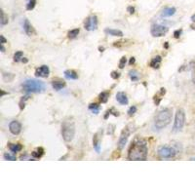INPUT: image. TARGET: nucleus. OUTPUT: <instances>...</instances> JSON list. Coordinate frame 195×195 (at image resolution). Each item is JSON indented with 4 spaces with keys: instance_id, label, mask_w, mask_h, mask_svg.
I'll use <instances>...</instances> for the list:
<instances>
[{
    "instance_id": "nucleus-18",
    "label": "nucleus",
    "mask_w": 195,
    "mask_h": 195,
    "mask_svg": "<svg viewBox=\"0 0 195 195\" xmlns=\"http://www.w3.org/2000/svg\"><path fill=\"white\" fill-rule=\"evenodd\" d=\"M105 33L107 35H111V36H117V37H122L124 34L123 32L119 29H113V28H106L105 29Z\"/></svg>"
},
{
    "instance_id": "nucleus-14",
    "label": "nucleus",
    "mask_w": 195,
    "mask_h": 195,
    "mask_svg": "<svg viewBox=\"0 0 195 195\" xmlns=\"http://www.w3.org/2000/svg\"><path fill=\"white\" fill-rule=\"evenodd\" d=\"M161 63H162V57L161 56H156V57H154L153 59L151 60L149 65H150V68H152L158 69L160 68Z\"/></svg>"
},
{
    "instance_id": "nucleus-39",
    "label": "nucleus",
    "mask_w": 195,
    "mask_h": 195,
    "mask_svg": "<svg viewBox=\"0 0 195 195\" xmlns=\"http://www.w3.org/2000/svg\"><path fill=\"white\" fill-rule=\"evenodd\" d=\"M0 39H1V44H5L6 42H7V40H6V38L4 37L3 35H1V36H0Z\"/></svg>"
},
{
    "instance_id": "nucleus-20",
    "label": "nucleus",
    "mask_w": 195,
    "mask_h": 195,
    "mask_svg": "<svg viewBox=\"0 0 195 195\" xmlns=\"http://www.w3.org/2000/svg\"><path fill=\"white\" fill-rule=\"evenodd\" d=\"M8 147L13 153H17V152H19L23 149V146L20 143H9Z\"/></svg>"
},
{
    "instance_id": "nucleus-2",
    "label": "nucleus",
    "mask_w": 195,
    "mask_h": 195,
    "mask_svg": "<svg viewBox=\"0 0 195 195\" xmlns=\"http://www.w3.org/2000/svg\"><path fill=\"white\" fill-rule=\"evenodd\" d=\"M182 146L180 143H173L171 145H160L157 148V155L161 159H172L180 153Z\"/></svg>"
},
{
    "instance_id": "nucleus-31",
    "label": "nucleus",
    "mask_w": 195,
    "mask_h": 195,
    "mask_svg": "<svg viewBox=\"0 0 195 195\" xmlns=\"http://www.w3.org/2000/svg\"><path fill=\"white\" fill-rule=\"evenodd\" d=\"M3 157H4L5 160H10V161H15V160H17V157H16L15 154H11V153H8V152L4 153Z\"/></svg>"
},
{
    "instance_id": "nucleus-19",
    "label": "nucleus",
    "mask_w": 195,
    "mask_h": 195,
    "mask_svg": "<svg viewBox=\"0 0 195 195\" xmlns=\"http://www.w3.org/2000/svg\"><path fill=\"white\" fill-rule=\"evenodd\" d=\"M64 77L69 80H76L78 79V73L72 69H68L64 71Z\"/></svg>"
},
{
    "instance_id": "nucleus-42",
    "label": "nucleus",
    "mask_w": 195,
    "mask_h": 195,
    "mask_svg": "<svg viewBox=\"0 0 195 195\" xmlns=\"http://www.w3.org/2000/svg\"><path fill=\"white\" fill-rule=\"evenodd\" d=\"M27 154H24V155H22L21 156V159L23 160V159H27Z\"/></svg>"
},
{
    "instance_id": "nucleus-46",
    "label": "nucleus",
    "mask_w": 195,
    "mask_h": 195,
    "mask_svg": "<svg viewBox=\"0 0 195 195\" xmlns=\"http://www.w3.org/2000/svg\"><path fill=\"white\" fill-rule=\"evenodd\" d=\"M6 94H7V93H5L3 90H1V96H2V97H3L4 95H6Z\"/></svg>"
},
{
    "instance_id": "nucleus-1",
    "label": "nucleus",
    "mask_w": 195,
    "mask_h": 195,
    "mask_svg": "<svg viewBox=\"0 0 195 195\" xmlns=\"http://www.w3.org/2000/svg\"><path fill=\"white\" fill-rule=\"evenodd\" d=\"M147 143L143 139H136L128 152V159L134 161H144L147 158Z\"/></svg>"
},
{
    "instance_id": "nucleus-27",
    "label": "nucleus",
    "mask_w": 195,
    "mask_h": 195,
    "mask_svg": "<svg viewBox=\"0 0 195 195\" xmlns=\"http://www.w3.org/2000/svg\"><path fill=\"white\" fill-rule=\"evenodd\" d=\"M189 69L191 71V77H192V81L195 84V62H191L189 64Z\"/></svg>"
},
{
    "instance_id": "nucleus-43",
    "label": "nucleus",
    "mask_w": 195,
    "mask_h": 195,
    "mask_svg": "<svg viewBox=\"0 0 195 195\" xmlns=\"http://www.w3.org/2000/svg\"><path fill=\"white\" fill-rule=\"evenodd\" d=\"M1 52L4 53L5 52V48H4V44H1Z\"/></svg>"
},
{
    "instance_id": "nucleus-9",
    "label": "nucleus",
    "mask_w": 195,
    "mask_h": 195,
    "mask_svg": "<svg viewBox=\"0 0 195 195\" xmlns=\"http://www.w3.org/2000/svg\"><path fill=\"white\" fill-rule=\"evenodd\" d=\"M84 27L88 31H94L98 28V18L97 16H91L87 18L84 23Z\"/></svg>"
},
{
    "instance_id": "nucleus-17",
    "label": "nucleus",
    "mask_w": 195,
    "mask_h": 195,
    "mask_svg": "<svg viewBox=\"0 0 195 195\" xmlns=\"http://www.w3.org/2000/svg\"><path fill=\"white\" fill-rule=\"evenodd\" d=\"M52 87L56 91H60L63 88L65 87V82L60 79H56V80L52 81Z\"/></svg>"
},
{
    "instance_id": "nucleus-22",
    "label": "nucleus",
    "mask_w": 195,
    "mask_h": 195,
    "mask_svg": "<svg viewBox=\"0 0 195 195\" xmlns=\"http://www.w3.org/2000/svg\"><path fill=\"white\" fill-rule=\"evenodd\" d=\"M44 155V148L43 147H38L35 151H33L31 153V156L35 159H38V158H41Z\"/></svg>"
},
{
    "instance_id": "nucleus-11",
    "label": "nucleus",
    "mask_w": 195,
    "mask_h": 195,
    "mask_svg": "<svg viewBox=\"0 0 195 195\" xmlns=\"http://www.w3.org/2000/svg\"><path fill=\"white\" fill-rule=\"evenodd\" d=\"M50 74V68L47 65H41L35 70V76L42 77V78H47Z\"/></svg>"
},
{
    "instance_id": "nucleus-10",
    "label": "nucleus",
    "mask_w": 195,
    "mask_h": 195,
    "mask_svg": "<svg viewBox=\"0 0 195 195\" xmlns=\"http://www.w3.org/2000/svg\"><path fill=\"white\" fill-rule=\"evenodd\" d=\"M9 130L12 134H13V135H15V136L19 135L22 131V124L17 120L11 121L10 124H9Z\"/></svg>"
},
{
    "instance_id": "nucleus-35",
    "label": "nucleus",
    "mask_w": 195,
    "mask_h": 195,
    "mask_svg": "<svg viewBox=\"0 0 195 195\" xmlns=\"http://www.w3.org/2000/svg\"><path fill=\"white\" fill-rule=\"evenodd\" d=\"M107 134L108 135H113L114 134V131H115V125H113V124H110L108 126V128H107Z\"/></svg>"
},
{
    "instance_id": "nucleus-44",
    "label": "nucleus",
    "mask_w": 195,
    "mask_h": 195,
    "mask_svg": "<svg viewBox=\"0 0 195 195\" xmlns=\"http://www.w3.org/2000/svg\"><path fill=\"white\" fill-rule=\"evenodd\" d=\"M99 50H100V52H103L105 51V47H99Z\"/></svg>"
},
{
    "instance_id": "nucleus-16",
    "label": "nucleus",
    "mask_w": 195,
    "mask_h": 195,
    "mask_svg": "<svg viewBox=\"0 0 195 195\" xmlns=\"http://www.w3.org/2000/svg\"><path fill=\"white\" fill-rule=\"evenodd\" d=\"M23 30H24V32H26L28 36H31L33 34V32H34L31 23H29V21L27 19L24 20V23H23Z\"/></svg>"
},
{
    "instance_id": "nucleus-3",
    "label": "nucleus",
    "mask_w": 195,
    "mask_h": 195,
    "mask_svg": "<svg viewBox=\"0 0 195 195\" xmlns=\"http://www.w3.org/2000/svg\"><path fill=\"white\" fill-rule=\"evenodd\" d=\"M172 109L163 108L156 114L154 118V126L158 130H162L166 128L172 121Z\"/></svg>"
},
{
    "instance_id": "nucleus-29",
    "label": "nucleus",
    "mask_w": 195,
    "mask_h": 195,
    "mask_svg": "<svg viewBox=\"0 0 195 195\" xmlns=\"http://www.w3.org/2000/svg\"><path fill=\"white\" fill-rule=\"evenodd\" d=\"M36 1L37 0H28V2L27 4V11H31L34 9L35 5H36Z\"/></svg>"
},
{
    "instance_id": "nucleus-15",
    "label": "nucleus",
    "mask_w": 195,
    "mask_h": 195,
    "mask_svg": "<svg viewBox=\"0 0 195 195\" xmlns=\"http://www.w3.org/2000/svg\"><path fill=\"white\" fill-rule=\"evenodd\" d=\"M176 9L175 7H167L165 8L161 13V17L162 18H168V17H172L176 14Z\"/></svg>"
},
{
    "instance_id": "nucleus-47",
    "label": "nucleus",
    "mask_w": 195,
    "mask_h": 195,
    "mask_svg": "<svg viewBox=\"0 0 195 195\" xmlns=\"http://www.w3.org/2000/svg\"><path fill=\"white\" fill-rule=\"evenodd\" d=\"M165 48H168V42H166V44H165Z\"/></svg>"
},
{
    "instance_id": "nucleus-33",
    "label": "nucleus",
    "mask_w": 195,
    "mask_h": 195,
    "mask_svg": "<svg viewBox=\"0 0 195 195\" xmlns=\"http://www.w3.org/2000/svg\"><path fill=\"white\" fill-rule=\"evenodd\" d=\"M126 63H127V59H126V57H122V58L120 59V62H119V64H118L119 68H120V69H123V68H124V66H125V64H126Z\"/></svg>"
},
{
    "instance_id": "nucleus-38",
    "label": "nucleus",
    "mask_w": 195,
    "mask_h": 195,
    "mask_svg": "<svg viewBox=\"0 0 195 195\" xmlns=\"http://www.w3.org/2000/svg\"><path fill=\"white\" fill-rule=\"evenodd\" d=\"M127 11L129 12V14L133 15L134 13H135V7H133V6H129V7L127 8Z\"/></svg>"
},
{
    "instance_id": "nucleus-26",
    "label": "nucleus",
    "mask_w": 195,
    "mask_h": 195,
    "mask_svg": "<svg viewBox=\"0 0 195 195\" xmlns=\"http://www.w3.org/2000/svg\"><path fill=\"white\" fill-rule=\"evenodd\" d=\"M15 78V75L12 73H3V80L5 82H11Z\"/></svg>"
},
{
    "instance_id": "nucleus-32",
    "label": "nucleus",
    "mask_w": 195,
    "mask_h": 195,
    "mask_svg": "<svg viewBox=\"0 0 195 195\" xmlns=\"http://www.w3.org/2000/svg\"><path fill=\"white\" fill-rule=\"evenodd\" d=\"M28 99H29V96L28 95L23 97L22 99H21V101H20V109H21V110H23V109L24 108V106H26V102Z\"/></svg>"
},
{
    "instance_id": "nucleus-6",
    "label": "nucleus",
    "mask_w": 195,
    "mask_h": 195,
    "mask_svg": "<svg viewBox=\"0 0 195 195\" xmlns=\"http://www.w3.org/2000/svg\"><path fill=\"white\" fill-rule=\"evenodd\" d=\"M185 124V112L184 109H178L176 112L175 121H174V126H173V132L176 133L182 130Z\"/></svg>"
},
{
    "instance_id": "nucleus-30",
    "label": "nucleus",
    "mask_w": 195,
    "mask_h": 195,
    "mask_svg": "<svg viewBox=\"0 0 195 195\" xmlns=\"http://www.w3.org/2000/svg\"><path fill=\"white\" fill-rule=\"evenodd\" d=\"M0 23H1V27L5 26V24L8 23V17L6 16V14L4 13V11H1V21H0Z\"/></svg>"
},
{
    "instance_id": "nucleus-36",
    "label": "nucleus",
    "mask_w": 195,
    "mask_h": 195,
    "mask_svg": "<svg viewBox=\"0 0 195 195\" xmlns=\"http://www.w3.org/2000/svg\"><path fill=\"white\" fill-rule=\"evenodd\" d=\"M181 33H182V29H176L174 31V37L175 38H180Z\"/></svg>"
},
{
    "instance_id": "nucleus-25",
    "label": "nucleus",
    "mask_w": 195,
    "mask_h": 195,
    "mask_svg": "<svg viewBox=\"0 0 195 195\" xmlns=\"http://www.w3.org/2000/svg\"><path fill=\"white\" fill-rule=\"evenodd\" d=\"M89 109L93 113L98 114V113H99V111H100V106L98 105V103H90V105H89Z\"/></svg>"
},
{
    "instance_id": "nucleus-41",
    "label": "nucleus",
    "mask_w": 195,
    "mask_h": 195,
    "mask_svg": "<svg viewBox=\"0 0 195 195\" xmlns=\"http://www.w3.org/2000/svg\"><path fill=\"white\" fill-rule=\"evenodd\" d=\"M22 62H23V64H27V63H28V60H27V58H23V59H22Z\"/></svg>"
},
{
    "instance_id": "nucleus-37",
    "label": "nucleus",
    "mask_w": 195,
    "mask_h": 195,
    "mask_svg": "<svg viewBox=\"0 0 195 195\" xmlns=\"http://www.w3.org/2000/svg\"><path fill=\"white\" fill-rule=\"evenodd\" d=\"M110 76H111L112 79H115V80H116V79H118V78L120 77V73L117 72V71H112V72H111V74H110Z\"/></svg>"
},
{
    "instance_id": "nucleus-4",
    "label": "nucleus",
    "mask_w": 195,
    "mask_h": 195,
    "mask_svg": "<svg viewBox=\"0 0 195 195\" xmlns=\"http://www.w3.org/2000/svg\"><path fill=\"white\" fill-rule=\"evenodd\" d=\"M22 88L27 93H43L46 89V85L43 81L37 79H27L22 84Z\"/></svg>"
},
{
    "instance_id": "nucleus-5",
    "label": "nucleus",
    "mask_w": 195,
    "mask_h": 195,
    "mask_svg": "<svg viewBox=\"0 0 195 195\" xmlns=\"http://www.w3.org/2000/svg\"><path fill=\"white\" fill-rule=\"evenodd\" d=\"M62 136L65 143H70L75 136V124L71 120H65L62 124Z\"/></svg>"
},
{
    "instance_id": "nucleus-24",
    "label": "nucleus",
    "mask_w": 195,
    "mask_h": 195,
    "mask_svg": "<svg viewBox=\"0 0 195 195\" xmlns=\"http://www.w3.org/2000/svg\"><path fill=\"white\" fill-rule=\"evenodd\" d=\"M79 32H80V30H79V28H74V29L70 30V31L68 33V38H69V39H74V38H76L77 36H78V34H79Z\"/></svg>"
},
{
    "instance_id": "nucleus-13",
    "label": "nucleus",
    "mask_w": 195,
    "mask_h": 195,
    "mask_svg": "<svg viewBox=\"0 0 195 195\" xmlns=\"http://www.w3.org/2000/svg\"><path fill=\"white\" fill-rule=\"evenodd\" d=\"M99 134H100V132L96 133L93 138V146L98 153H100V151H101V137H99Z\"/></svg>"
},
{
    "instance_id": "nucleus-23",
    "label": "nucleus",
    "mask_w": 195,
    "mask_h": 195,
    "mask_svg": "<svg viewBox=\"0 0 195 195\" xmlns=\"http://www.w3.org/2000/svg\"><path fill=\"white\" fill-rule=\"evenodd\" d=\"M109 95H110L109 92H102L99 96V99H100L101 102H102V103L107 102V101L109 99Z\"/></svg>"
},
{
    "instance_id": "nucleus-7",
    "label": "nucleus",
    "mask_w": 195,
    "mask_h": 195,
    "mask_svg": "<svg viewBox=\"0 0 195 195\" xmlns=\"http://www.w3.org/2000/svg\"><path fill=\"white\" fill-rule=\"evenodd\" d=\"M169 31V27L161 23H154L151 26L150 33L153 37H162Z\"/></svg>"
},
{
    "instance_id": "nucleus-12",
    "label": "nucleus",
    "mask_w": 195,
    "mask_h": 195,
    "mask_svg": "<svg viewBox=\"0 0 195 195\" xmlns=\"http://www.w3.org/2000/svg\"><path fill=\"white\" fill-rule=\"evenodd\" d=\"M116 101L121 106H127L128 103H129V100H128L127 95L123 92H118L116 94Z\"/></svg>"
},
{
    "instance_id": "nucleus-45",
    "label": "nucleus",
    "mask_w": 195,
    "mask_h": 195,
    "mask_svg": "<svg viewBox=\"0 0 195 195\" xmlns=\"http://www.w3.org/2000/svg\"><path fill=\"white\" fill-rule=\"evenodd\" d=\"M191 21H192L193 23H195V14L191 16Z\"/></svg>"
},
{
    "instance_id": "nucleus-21",
    "label": "nucleus",
    "mask_w": 195,
    "mask_h": 195,
    "mask_svg": "<svg viewBox=\"0 0 195 195\" xmlns=\"http://www.w3.org/2000/svg\"><path fill=\"white\" fill-rule=\"evenodd\" d=\"M129 77L133 82H137L139 80V78H141V74H139V72H138L137 70H131L129 72Z\"/></svg>"
},
{
    "instance_id": "nucleus-34",
    "label": "nucleus",
    "mask_w": 195,
    "mask_h": 195,
    "mask_svg": "<svg viewBox=\"0 0 195 195\" xmlns=\"http://www.w3.org/2000/svg\"><path fill=\"white\" fill-rule=\"evenodd\" d=\"M136 112H137V106H133L129 108V110H128V115H129V116H133Z\"/></svg>"
},
{
    "instance_id": "nucleus-28",
    "label": "nucleus",
    "mask_w": 195,
    "mask_h": 195,
    "mask_svg": "<svg viewBox=\"0 0 195 195\" xmlns=\"http://www.w3.org/2000/svg\"><path fill=\"white\" fill-rule=\"evenodd\" d=\"M23 58V51H18V52H16L15 55H14V60H15L16 63H18V62H20V60H22Z\"/></svg>"
},
{
    "instance_id": "nucleus-8",
    "label": "nucleus",
    "mask_w": 195,
    "mask_h": 195,
    "mask_svg": "<svg viewBox=\"0 0 195 195\" xmlns=\"http://www.w3.org/2000/svg\"><path fill=\"white\" fill-rule=\"evenodd\" d=\"M131 125L132 124H129L128 126H126L124 128V130L122 131L121 133V135L119 137V139H118V148L121 150V149H123L125 147V145L128 142V139H129V136L131 135V133H132V129H131Z\"/></svg>"
},
{
    "instance_id": "nucleus-40",
    "label": "nucleus",
    "mask_w": 195,
    "mask_h": 195,
    "mask_svg": "<svg viewBox=\"0 0 195 195\" xmlns=\"http://www.w3.org/2000/svg\"><path fill=\"white\" fill-rule=\"evenodd\" d=\"M135 62H136V59L132 57V58H131V60H130V62H129V64H130V65H132V64H135Z\"/></svg>"
}]
</instances>
